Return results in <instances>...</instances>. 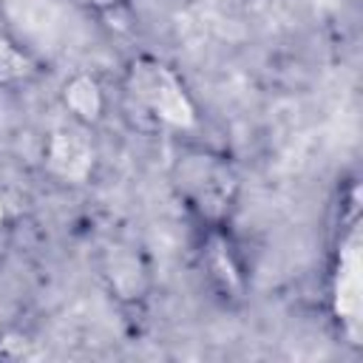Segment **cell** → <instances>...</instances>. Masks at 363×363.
<instances>
[{"mask_svg":"<svg viewBox=\"0 0 363 363\" xmlns=\"http://www.w3.org/2000/svg\"><path fill=\"white\" fill-rule=\"evenodd\" d=\"M31 71L28 54L0 31V82H26Z\"/></svg>","mask_w":363,"mask_h":363,"instance_id":"4","label":"cell"},{"mask_svg":"<svg viewBox=\"0 0 363 363\" xmlns=\"http://www.w3.org/2000/svg\"><path fill=\"white\" fill-rule=\"evenodd\" d=\"M62 96H65V105H68L71 116L79 119V122H88L91 125L105 111V96H102L99 82L94 77H85V74H79L71 82H65Z\"/></svg>","mask_w":363,"mask_h":363,"instance_id":"3","label":"cell"},{"mask_svg":"<svg viewBox=\"0 0 363 363\" xmlns=\"http://www.w3.org/2000/svg\"><path fill=\"white\" fill-rule=\"evenodd\" d=\"M128 91L133 96L136 105H142L147 111V116H153L156 122H170V125H187L193 122V108L190 99L182 88V82L176 79V74L150 60H133L130 71H128Z\"/></svg>","mask_w":363,"mask_h":363,"instance_id":"2","label":"cell"},{"mask_svg":"<svg viewBox=\"0 0 363 363\" xmlns=\"http://www.w3.org/2000/svg\"><path fill=\"white\" fill-rule=\"evenodd\" d=\"M88 3H91V9L99 11V14H116L119 9H125L128 0H88Z\"/></svg>","mask_w":363,"mask_h":363,"instance_id":"5","label":"cell"},{"mask_svg":"<svg viewBox=\"0 0 363 363\" xmlns=\"http://www.w3.org/2000/svg\"><path fill=\"white\" fill-rule=\"evenodd\" d=\"M179 190L204 227H224L235 199V176L221 156L196 153L179 162Z\"/></svg>","mask_w":363,"mask_h":363,"instance_id":"1","label":"cell"}]
</instances>
